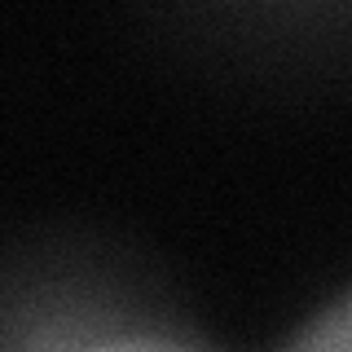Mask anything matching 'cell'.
I'll list each match as a JSON object with an SVG mask.
<instances>
[{
	"instance_id": "1",
	"label": "cell",
	"mask_w": 352,
	"mask_h": 352,
	"mask_svg": "<svg viewBox=\"0 0 352 352\" xmlns=\"http://www.w3.org/2000/svg\"><path fill=\"white\" fill-rule=\"evenodd\" d=\"M282 352H352V291L322 308Z\"/></svg>"
},
{
	"instance_id": "2",
	"label": "cell",
	"mask_w": 352,
	"mask_h": 352,
	"mask_svg": "<svg viewBox=\"0 0 352 352\" xmlns=\"http://www.w3.org/2000/svg\"><path fill=\"white\" fill-rule=\"evenodd\" d=\"M93 352H198V348L172 344V339H115V344H102Z\"/></svg>"
}]
</instances>
